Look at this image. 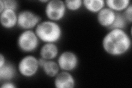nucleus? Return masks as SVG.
Wrapping results in <instances>:
<instances>
[{
  "label": "nucleus",
  "instance_id": "nucleus-1",
  "mask_svg": "<svg viewBox=\"0 0 132 88\" xmlns=\"http://www.w3.org/2000/svg\"><path fill=\"white\" fill-rule=\"evenodd\" d=\"M131 45V37L124 29H110L102 40L103 50L113 57L125 55L129 51Z\"/></svg>",
  "mask_w": 132,
  "mask_h": 88
},
{
  "label": "nucleus",
  "instance_id": "nucleus-2",
  "mask_svg": "<svg viewBox=\"0 0 132 88\" xmlns=\"http://www.w3.org/2000/svg\"><path fill=\"white\" fill-rule=\"evenodd\" d=\"M34 31L40 41L44 43L56 44L63 34L62 29L58 22L48 19L41 21Z\"/></svg>",
  "mask_w": 132,
  "mask_h": 88
},
{
  "label": "nucleus",
  "instance_id": "nucleus-3",
  "mask_svg": "<svg viewBox=\"0 0 132 88\" xmlns=\"http://www.w3.org/2000/svg\"><path fill=\"white\" fill-rule=\"evenodd\" d=\"M40 41L35 31L23 30L17 38V46L22 52L31 53L38 49Z\"/></svg>",
  "mask_w": 132,
  "mask_h": 88
},
{
  "label": "nucleus",
  "instance_id": "nucleus-4",
  "mask_svg": "<svg viewBox=\"0 0 132 88\" xmlns=\"http://www.w3.org/2000/svg\"><path fill=\"white\" fill-rule=\"evenodd\" d=\"M39 68V58L30 54H27L20 59L17 67L18 73L27 78L34 77Z\"/></svg>",
  "mask_w": 132,
  "mask_h": 88
},
{
  "label": "nucleus",
  "instance_id": "nucleus-5",
  "mask_svg": "<svg viewBox=\"0 0 132 88\" xmlns=\"http://www.w3.org/2000/svg\"><path fill=\"white\" fill-rule=\"evenodd\" d=\"M67 10L64 1L49 0L45 4V13L47 19L58 22L62 20L65 15Z\"/></svg>",
  "mask_w": 132,
  "mask_h": 88
},
{
  "label": "nucleus",
  "instance_id": "nucleus-6",
  "mask_svg": "<svg viewBox=\"0 0 132 88\" xmlns=\"http://www.w3.org/2000/svg\"><path fill=\"white\" fill-rule=\"evenodd\" d=\"M41 21L40 17L30 10H23L18 13L17 27L23 30H32Z\"/></svg>",
  "mask_w": 132,
  "mask_h": 88
},
{
  "label": "nucleus",
  "instance_id": "nucleus-7",
  "mask_svg": "<svg viewBox=\"0 0 132 88\" xmlns=\"http://www.w3.org/2000/svg\"><path fill=\"white\" fill-rule=\"evenodd\" d=\"M57 62L61 70L72 72L79 66V60L76 53L71 51H64L59 54Z\"/></svg>",
  "mask_w": 132,
  "mask_h": 88
},
{
  "label": "nucleus",
  "instance_id": "nucleus-8",
  "mask_svg": "<svg viewBox=\"0 0 132 88\" xmlns=\"http://www.w3.org/2000/svg\"><path fill=\"white\" fill-rule=\"evenodd\" d=\"M54 86L56 88H73L76 81L71 72L61 70L54 78Z\"/></svg>",
  "mask_w": 132,
  "mask_h": 88
},
{
  "label": "nucleus",
  "instance_id": "nucleus-9",
  "mask_svg": "<svg viewBox=\"0 0 132 88\" xmlns=\"http://www.w3.org/2000/svg\"><path fill=\"white\" fill-rule=\"evenodd\" d=\"M0 23L6 29H11L17 26L18 13L16 11L5 10L0 13Z\"/></svg>",
  "mask_w": 132,
  "mask_h": 88
},
{
  "label": "nucleus",
  "instance_id": "nucleus-10",
  "mask_svg": "<svg viewBox=\"0 0 132 88\" xmlns=\"http://www.w3.org/2000/svg\"><path fill=\"white\" fill-rule=\"evenodd\" d=\"M116 13L105 6L96 14L98 23L102 27L109 29L113 23Z\"/></svg>",
  "mask_w": 132,
  "mask_h": 88
},
{
  "label": "nucleus",
  "instance_id": "nucleus-11",
  "mask_svg": "<svg viewBox=\"0 0 132 88\" xmlns=\"http://www.w3.org/2000/svg\"><path fill=\"white\" fill-rule=\"evenodd\" d=\"M40 56L46 60H54L59 55V49L55 43H44L40 49Z\"/></svg>",
  "mask_w": 132,
  "mask_h": 88
},
{
  "label": "nucleus",
  "instance_id": "nucleus-12",
  "mask_svg": "<svg viewBox=\"0 0 132 88\" xmlns=\"http://www.w3.org/2000/svg\"><path fill=\"white\" fill-rule=\"evenodd\" d=\"M16 70L14 66L9 62L0 67V80L1 82L12 81L15 77Z\"/></svg>",
  "mask_w": 132,
  "mask_h": 88
},
{
  "label": "nucleus",
  "instance_id": "nucleus-13",
  "mask_svg": "<svg viewBox=\"0 0 132 88\" xmlns=\"http://www.w3.org/2000/svg\"><path fill=\"white\" fill-rule=\"evenodd\" d=\"M106 6L115 12L116 13H122L131 5L130 0H106Z\"/></svg>",
  "mask_w": 132,
  "mask_h": 88
},
{
  "label": "nucleus",
  "instance_id": "nucleus-14",
  "mask_svg": "<svg viewBox=\"0 0 132 88\" xmlns=\"http://www.w3.org/2000/svg\"><path fill=\"white\" fill-rule=\"evenodd\" d=\"M82 6L90 13H97L105 6L104 0H84L82 1Z\"/></svg>",
  "mask_w": 132,
  "mask_h": 88
},
{
  "label": "nucleus",
  "instance_id": "nucleus-15",
  "mask_svg": "<svg viewBox=\"0 0 132 88\" xmlns=\"http://www.w3.org/2000/svg\"><path fill=\"white\" fill-rule=\"evenodd\" d=\"M41 68L45 75L50 78H55L61 71L57 62L54 60H46Z\"/></svg>",
  "mask_w": 132,
  "mask_h": 88
},
{
  "label": "nucleus",
  "instance_id": "nucleus-16",
  "mask_svg": "<svg viewBox=\"0 0 132 88\" xmlns=\"http://www.w3.org/2000/svg\"><path fill=\"white\" fill-rule=\"evenodd\" d=\"M127 24L128 23L124 18L122 13H116V16L114 22L109 29L110 30L113 29H119L125 30Z\"/></svg>",
  "mask_w": 132,
  "mask_h": 88
},
{
  "label": "nucleus",
  "instance_id": "nucleus-17",
  "mask_svg": "<svg viewBox=\"0 0 132 88\" xmlns=\"http://www.w3.org/2000/svg\"><path fill=\"white\" fill-rule=\"evenodd\" d=\"M64 3L67 10L72 12L79 11L82 6V0H65Z\"/></svg>",
  "mask_w": 132,
  "mask_h": 88
},
{
  "label": "nucleus",
  "instance_id": "nucleus-18",
  "mask_svg": "<svg viewBox=\"0 0 132 88\" xmlns=\"http://www.w3.org/2000/svg\"><path fill=\"white\" fill-rule=\"evenodd\" d=\"M5 10H12L16 11L18 8V2L15 0H3Z\"/></svg>",
  "mask_w": 132,
  "mask_h": 88
},
{
  "label": "nucleus",
  "instance_id": "nucleus-19",
  "mask_svg": "<svg viewBox=\"0 0 132 88\" xmlns=\"http://www.w3.org/2000/svg\"><path fill=\"white\" fill-rule=\"evenodd\" d=\"M124 18L127 21L128 24H131L132 23V5H130L126 9L122 12Z\"/></svg>",
  "mask_w": 132,
  "mask_h": 88
},
{
  "label": "nucleus",
  "instance_id": "nucleus-20",
  "mask_svg": "<svg viewBox=\"0 0 132 88\" xmlns=\"http://www.w3.org/2000/svg\"><path fill=\"white\" fill-rule=\"evenodd\" d=\"M1 88H15L16 85L11 81L2 82L1 85Z\"/></svg>",
  "mask_w": 132,
  "mask_h": 88
},
{
  "label": "nucleus",
  "instance_id": "nucleus-21",
  "mask_svg": "<svg viewBox=\"0 0 132 88\" xmlns=\"http://www.w3.org/2000/svg\"><path fill=\"white\" fill-rule=\"evenodd\" d=\"M7 62V60L5 56L3 55L2 53H1L0 54V67H2L5 65Z\"/></svg>",
  "mask_w": 132,
  "mask_h": 88
},
{
  "label": "nucleus",
  "instance_id": "nucleus-22",
  "mask_svg": "<svg viewBox=\"0 0 132 88\" xmlns=\"http://www.w3.org/2000/svg\"><path fill=\"white\" fill-rule=\"evenodd\" d=\"M5 10V6H4V3L3 0L0 1V13L2 12Z\"/></svg>",
  "mask_w": 132,
  "mask_h": 88
}]
</instances>
